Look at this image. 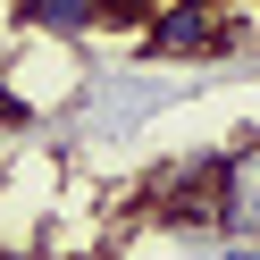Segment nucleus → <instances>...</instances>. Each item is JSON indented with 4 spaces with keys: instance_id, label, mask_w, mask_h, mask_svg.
Here are the masks:
<instances>
[{
    "instance_id": "f03ea898",
    "label": "nucleus",
    "mask_w": 260,
    "mask_h": 260,
    "mask_svg": "<svg viewBox=\"0 0 260 260\" xmlns=\"http://www.w3.org/2000/svg\"><path fill=\"white\" fill-rule=\"evenodd\" d=\"M118 17V0H9V25L17 34H42V42H84Z\"/></svg>"
},
{
    "instance_id": "f257e3e1",
    "label": "nucleus",
    "mask_w": 260,
    "mask_h": 260,
    "mask_svg": "<svg viewBox=\"0 0 260 260\" xmlns=\"http://www.w3.org/2000/svg\"><path fill=\"white\" fill-rule=\"evenodd\" d=\"M226 42H235L226 0H168L143 34V59H218Z\"/></svg>"
},
{
    "instance_id": "7ed1b4c3",
    "label": "nucleus",
    "mask_w": 260,
    "mask_h": 260,
    "mask_svg": "<svg viewBox=\"0 0 260 260\" xmlns=\"http://www.w3.org/2000/svg\"><path fill=\"white\" fill-rule=\"evenodd\" d=\"M218 235H226V243H260V143L226 151V185H218Z\"/></svg>"
}]
</instances>
